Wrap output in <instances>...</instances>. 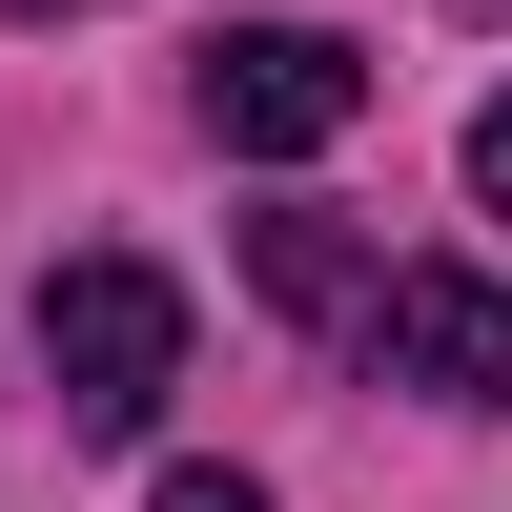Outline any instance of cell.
<instances>
[{
	"label": "cell",
	"mask_w": 512,
	"mask_h": 512,
	"mask_svg": "<svg viewBox=\"0 0 512 512\" xmlns=\"http://www.w3.org/2000/svg\"><path fill=\"white\" fill-rule=\"evenodd\" d=\"M41 369H62V431H164V390H185V287H164L144 246H82V267L41 287Z\"/></svg>",
	"instance_id": "obj_1"
},
{
	"label": "cell",
	"mask_w": 512,
	"mask_h": 512,
	"mask_svg": "<svg viewBox=\"0 0 512 512\" xmlns=\"http://www.w3.org/2000/svg\"><path fill=\"white\" fill-rule=\"evenodd\" d=\"M205 123H226L246 164H308V144L369 123V62L328 21H246V41H205Z\"/></svg>",
	"instance_id": "obj_2"
},
{
	"label": "cell",
	"mask_w": 512,
	"mask_h": 512,
	"mask_svg": "<svg viewBox=\"0 0 512 512\" xmlns=\"http://www.w3.org/2000/svg\"><path fill=\"white\" fill-rule=\"evenodd\" d=\"M369 369L431 410H512V287L492 267H390L369 287Z\"/></svg>",
	"instance_id": "obj_3"
},
{
	"label": "cell",
	"mask_w": 512,
	"mask_h": 512,
	"mask_svg": "<svg viewBox=\"0 0 512 512\" xmlns=\"http://www.w3.org/2000/svg\"><path fill=\"white\" fill-rule=\"evenodd\" d=\"M267 287H287V308H369V287H349V246H328L308 205H287V226H267Z\"/></svg>",
	"instance_id": "obj_4"
},
{
	"label": "cell",
	"mask_w": 512,
	"mask_h": 512,
	"mask_svg": "<svg viewBox=\"0 0 512 512\" xmlns=\"http://www.w3.org/2000/svg\"><path fill=\"white\" fill-rule=\"evenodd\" d=\"M472 205H492V226H512V103L472 123Z\"/></svg>",
	"instance_id": "obj_5"
},
{
	"label": "cell",
	"mask_w": 512,
	"mask_h": 512,
	"mask_svg": "<svg viewBox=\"0 0 512 512\" xmlns=\"http://www.w3.org/2000/svg\"><path fill=\"white\" fill-rule=\"evenodd\" d=\"M164 512H267V492H246V472H164Z\"/></svg>",
	"instance_id": "obj_6"
}]
</instances>
